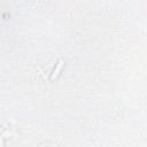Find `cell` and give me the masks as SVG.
Wrapping results in <instances>:
<instances>
[{
  "label": "cell",
  "mask_w": 147,
  "mask_h": 147,
  "mask_svg": "<svg viewBox=\"0 0 147 147\" xmlns=\"http://www.w3.org/2000/svg\"><path fill=\"white\" fill-rule=\"evenodd\" d=\"M62 65H63V61H62V60H59V61H57V63H56V68L54 69V71H53V74H52V76H51V80H54V79L59 76V72L61 71Z\"/></svg>",
  "instance_id": "cell-1"
}]
</instances>
